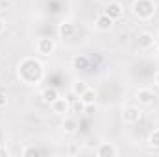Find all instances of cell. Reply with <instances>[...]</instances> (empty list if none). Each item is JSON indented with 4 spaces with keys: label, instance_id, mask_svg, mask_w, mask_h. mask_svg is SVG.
Returning a JSON list of instances; mask_svg holds the SVG:
<instances>
[{
    "label": "cell",
    "instance_id": "9c48e42d",
    "mask_svg": "<svg viewBox=\"0 0 159 157\" xmlns=\"http://www.w3.org/2000/svg\"><path fill=\"white\" fill-rule=\"evenodd\" d=\"M106 15H109L113 20H119L120 17L124 15V6L120 4V2H117V0H113V2H109L107 4V7H106V11H104Z\"/></svg>",
    "mask_w": 159,
    "mask_h": 157
},
{
    "label": "cell",
    "instance_id": "4fadbf2b",
    "mask_svg": "<svg viewBox=\"0 0 159 157\" xmlns=\"http://www.w3.org/2000/svg\"><path fill=\"white\" fill-rule=\"evenodd\" d=\"M87 89H89V85H87L83 79H78V81H74V83H72V89H70V92H72L76 98H80V96H81V94H83Z\"/></svg>",
    "mask_w": 159,
    "mask_h": 157
},
{
    "label": "cell",
    "instance_id": "5bb4252c",
    "mask_svg": "<svg viewBox=\"0 0 159 157\" xmlns=\"http://www.w3.org/2000/svg\"><path fill=\"white\" fill-rule=\"evenodd\" d=\"M80 100H81L85 105H93V104H96V91H94V89H87V91L80 96Z\"/></svg>",
    "mask_w": 159,
    "mask_h": 157
},
{
    "label": "cell",
    "instance_id": "3957f363",
    "mask_svg": "<svg viewBox=\"0 0 159 157\" xmlns=\"http://www.w3.org/2000/svg\"><path fill=\"white\" fill-rule=\"evenodd\" d=\"M143 118V111H141V105H128L122 113V120L126 124H137L139 120Z\"/></svg>",
    "mask_w": 159,
    "mask_h": 157
},
{
    "label": "cell",
    "instance_id": "6da1fadb",
    "mask_svg": "<svg viewBox=\"0 0 159 157\" xmlns=\"http://www.w3.org/2000/svg\"><path fill=\"white\" fill-rule=\"evenodd\" d=\"M43 74H44L43 63L37 61L35 57H24L19 63V67H17V76H19V79L22 83H26V85L39 83L41 79H43Z\"/></svg>",
    "mask_w": 159,
    "mask_h": 157
},
{
    "label": "cell",
    "instance_id": "52a82bcc",
    "mask_svg": "<svg viewBox=\"0 0 159 157\" xmlns=\"http://www.w3.org/2000/svg\"><path fill=\"white\" fill-rule=\"evenodd\" d=\"M113 24H115V20H113L109 15H106V13H100V15H96V19H94V28H96L98 32H109V30L113 28Z\"/></svg>",
    "mask_w": 159,
    "mask_h": 157
},
{
    "label": "cell",
    "instance_id": "5b68a950",
    "mask_svg": "<svg viewBox=\"0 0 159 157\" xmlns=\"http://www.w3.org/2000/svg\"><path fill=\"white\" fill-rule=\"evenodd\" d=\"M35 50L39 56H50L56 52V41L50 39V37H41L35 44Z\"/></svg>",
    "mask_w": 159,
    "mask_h": 157
},
{
    "label": "cell",
    "instance_id": "ac0fdd59",
    "mask_svg": "<svg viewBox=\"0 0 159 157\" xmlns=\"http://www.w3.org/2000/svg\"><path fill=\"white\" fill-rule=\"evenodd\" d=\"M87 63H89V59H87L85 56H81V57H76V59H74V67H76V69H83V67H87Z\"/></svg>",
    "mask_w": 159,
    "mask_h": 157
},
{
    "label": "cell",
    "instance_id": "9a60e30c",
    "mask_svg": "<svg viewBox=\"0 0 159 157\" xmlns=\"http://www.w3.org/2000/svg\"><path fill=\"white\" fill-rule=\"evenodd\" d=\"M76 126H78V124H76V120L72 117H69V115L63 117V129H65L67 133H74V131H76Z\"/></svg>",
    "mask_w": 159,
    "mask_h": 157
},
{
    "label": "cell",
    "instance_id": "e0dca14e",
    "mask_svg": "<svg viewBox=\"0 0 159 157\" xmlns=\"http://www.w3.org/2000/svg\"><path fill=\"white\" fill-rule=\"evenodd\" d=\"M39 154H43V152H41V150H37V148H35V146H28V148H24V150H22V155H39Z\"/></svg>",
    "mask_w": 159,
    "mask_h": 157
},
{
    "label": "cell",
    "instance_id": "277c9868",
    "mask_svg": "<svg viewBox=\"0 0 159 157\" xmlns=\"http://www.w3.org/2000/svg\"><path fill=\"white\" fill-rule=\"evenodd\" d=\"M135 100H137V105L141 107H148L156 102V94L152 89H139L137 94H135Z\"/></svg>",
    "mask_w": 159,
    "mask_h": 157
},
{
    "label": "cell",
    "instance_id": "2e32d148",
    "mask_svg": "<svg viewBox=\"0 0 159 157\" xmlns=\"http://www.w3.org/2000/svg\"><path fill=\"white\" fill-rule=\"evenodd\" d=\"M148 146L150 148H159V129H154L150 135H148Z\"/></svg>",
    "mask_w": 159,
    "mask_h": 157
},
{
    "label": "cell",
    "instance_id": "7c38bea8",
    "mask_svg": "<svg viewBox=\"0 0 159 157\" xmlns=\"http://www.w3.org/2000/svg\"><path fill=\"white\" fill-rule=\"evenodd\" d=\"M59 98V91L56 89V87H46V89H43V92H41V100L44 102V104H52V102H56Z\"/></svg>",
    "mask_w": 159,
    "mask_h": 157
},
{
    "label": "cell",
    "instance_id": "8992f818",
    "mask_svg": "<svg viewBox=\"0 0 159 157\" xmlns=\"http://www.w3.org/2000/svg\"><path fill=\"white\" fill-rule=\"evenodd\" d=\"M70 105H72V102L69 100V98H57L56 102H52L50 104V107H52V111L56 113V115H59V117H65V115H69V111H70Z\"/></svg>",
    "mask_w": 159,
    "mask_h": 157
},
{
    "label": "cell",
    "instance_id": "8fae6325",
    "mask_svg": "<svg viewBox=\"0 0 159 157\" xmlns=\"http://www.w3.org/2000/svg\"><path fill=\"white\" fill-rule=\"evenodd\" d=\"M74 34H76V28H74V24L69 22V20H63V22L57 26V35H59L61 39H70Z\"/></svg>",
    "mask_w": 159,
    "mask_h": 157
},
{
    "label": "cell",
    "instance_id": "7a4b0ae2",
    "mask_svg": "<svg viewBox=\"0 0 159 157\" xmlns=\"http://www.w3.org/2000/svg\"><path fill=\"white\" fill-rule=\"evenodd\" d=\"M131 13L139 20H150L156 15V2L154 0H133Z\"/></svg>",
    "mask_w": 159,
    "mask_h": 157
},
{
    "label": "cell",
    "instance_id": "ba28073f",
    "mask_svg": "<svg viewBox=\"0 0 159 157\" xmlns=\"http://www.w3.org/2000/svg\"><path fill=\"white\" fill-rule=\"evenodd\" d=\"M96 155L98 157H117L119 155V148L113 142H102L96 148Z\"/></svg>",
    "mask_w": 159,
    "mask_h": 157
},
{
    "label": "cell",
    "instance_id": "7402d4cb",
    "mask_svg": "<svg viewBox=\"0 0 159 157\" xmlns=\"http://www.w3.org/2000/svg\"><path fill=\"white\" fill-rule=\"evenodd\" d=\"M0 155H7V150L6 148H0Z\"/></svg>",
    "mask_w": 159,
    "mask_h": 157
},
{
    "label": "cell",
    "instance_id": "d6986e66",
    "mask_svg": "<svg viewBox=\"0 0 159 157\" xmlns=\"http://www.w3.org/2000/svg\"><path fill=\"white\" fill-rule=\"evenodd\" d=\"M7 105V94L6 92H0V109H4Z\"/></svg>",
    "mask_w": 159,
    "mask_h": 157
},
{
    "label": "cell",
    "instance_id": "44dd1931",
    "mask_svg": "<svg viewBox=\"0 0 159 157\" xmlns=\"http://www.w3.org/2000/svg\"><path fill=\"white\" fill-rule=\"evenodd\" d=\"M154 83H156V85L159 87V69L156 70V74H154Z\"/></svg>",
    "mask_w": 159,
    "mask_h": 157
},
{
    "label": "cell",
    "instance_id": "ffe728a7",
    "mask_svg": "<svg viewBox=\"0 0 159 157\" xmlns=\"http://www.w3.org/2000/svg\"><path fill=\"white\" fill-rule=\"evenodd\" d=\"M4 30H6V22H4V19H0V35L4 34Z\"/></svg>",
    "mask_w": 159,
    "mask_h": 157
},
{
    "label": "cell",
    "instance_id": "30bf717a",
    "mask_svg": "<svg viewBox=\"0 0 159 157\" xmlns=\"http://www.w3.org/2000/svg\"><path fill=\"white\" fill-rule=\"evenodd\" d=\"M156 44V37L150 34V32H141L139 37H137V46L141 50H150L152 46Z\"/></svg>",
    "mask_w": 159,
    "mask_h": 157
}]
</instances>
